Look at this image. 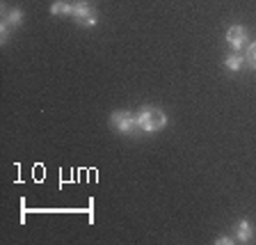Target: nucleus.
<instances>
[{"instance_id": "obj_9", "label": "nucleus", "mask_w": 256, "mask_h": 245, "mask_svg": "<svg viewBox=\"0 0 256 245\" xmlns=\"http://www.w3.org/2000/svg\"><path fill=\"white\" fill-rule=\"evenodd\" d=\"M247 62L252 64V69H256V42L250 44V48H247Z\"/></svg>"}, {"instance_id": "obj_6", "label": "nucleus", "mask_w": 256, "mask_h": 245, "mask_svg": "<svg viewBox=\"0 0 256 245\" xmlns=\"http://www.w3.org/2000/svg\"><path fill=\"white\" fill-rule=\"evenodd\" d=\"M50 14L53 16H74V3H66V0H55L50 5Z\"/></svg>"}, {"instance_id": "obj_11", "label": "nucleus", "mask_w": 256, "mask_h": 245, "mask_svg": "<svg viewBox=\"0 0 256 245\" xmlns=\"http://www.w3.org/2000/svg\"><path fill=\"white\" fill-rule=\"evenodd\" d=\"M215 243H218V245H231V243H234V238H226V236H220V238H215Z\"/></svg>"}, {"instance_id": "obj_1", "label": "nucleus", "mask_w": 256, "mask_h": 245, "mask_svg": "<svg viewBox=\"0 0 256 245\" xmlns=\"http://www.w3.org/2000/svg\"><path fill=\"white\" fill-rule=\"evenodd\" d=\"M138 126L142 128V131H146V133H156V131L167 126V115L156 106L142 108V110L138 112Z\"/></svg>"}, {"instance_id": "obj_10", "label": "nucleus", "mask_w": 256, "mask_h": 245, "mask_svg": "<svg viewBox=\"0 0 256 245\" xmlns=\"http://www.w3.org/2000/svg\"><path fill=\"white\" fill-rule=\"evenodd\" d=\"M10 30H12V26L7 21H2V26H0V35H2V37H0V42H2V44L10 39Z\"/></svg>"}, {"instance_id": "obj_2", "label": "nucleus", "mask_w": 256, "mask_h": 245, "mask_svg": "<svg viewBox=\"0 0 256 245\" xmlns=\"http://www.w3.org/2000/svg\"><path fill=\"white\" fill-rule=\"evenodd\" d=\"M110 126L117 131V133H133L138 126V115H130L126 110H117L110 117Z\"/></svg>"}, {"instance_id": "obj_7", "label": "nucleus", "mask_w": 256, "mask_h": 245, "mask_svg": "<svg viewBox=\"0 0 256 245\" xmlns=\"http://www.w3.org/2000/svg\"><path fill=\"white\" fill-rule=\"evenodd\" d=\"M2 21H7L12 28L21 26L23 23V12L21 10H5L2 12Z\"/></svg>"}, {"instance_id": "obj_3", "label": "nucleus", "mask_w": 256, "mask_h": 245, "mask_svg": "<svg viewBox=\"0 0 256 245\" xmlns=\"http://www.w3.org/2000/svg\"><path fill=\"white\" fill-rule=\"evenodd\" d=\"M74 19H76V23H80V26H87V28H92V26H96V12L90 7V3L87 0H82V3H74Z\"/></svg>"}, {"instance_id": "obj_4", "label": "nucleus", "mask_w": 256, "mask_h": 245, "mask_svg": "<svg viewBox=\"0 0 256 245\" xmlns=\"http://www.w3.org/2000/svg\"><path fill=\"white\" fill-rule=\"evenodd\" d=\"M226 42H229L231 48L240 51V46H245V42H247V30L242 26L229 28V30H226Z\"/></svg>"}, {"instance_id": "obj_8", "label": "nucleus", "mask_w": 256, "mask_h": 245, "mask_svg": "<svg viewBox=\"0 0 256 245\" xmlns=\"http://www.w3.org/2000/svg\"><path fill=\"white\" fill-rule=\"evenodd\" d=\"M242 64H245V58H242L240 53H234V55H229V58L224 60V67H226L229 71H240Z\"/></svg>"}, {"instance_id": "obj_12", "label": "nucleus", "mask_w": 256, "mask_h": 245, "mask_svg": "<svg viewBox=\"0 0 256 245\" xmlns=\"http://www.w3.org/2000/svg\"><path fill=\"white\" fill-rule=\"evenodd\" d=\"M66 3H69V0H66ZM76 3H82V0H76Z\"/></svg>"}, {"instance_id": "obj_5", "label": "nucleus", "mask_w": 256, "mask_h": 245, "mask_svg": "<svg viewBox=\"0 0 256 245\" xmlns=\"http://www.w3.org/2000/svg\"><path fill=\"white\" fill-rule=\"evenodd\" d=\"M236 236H238L240 243H250L252 236H254V227L250 224V220H240L238 224H236Z\"/></svg>"}]
</instances>
